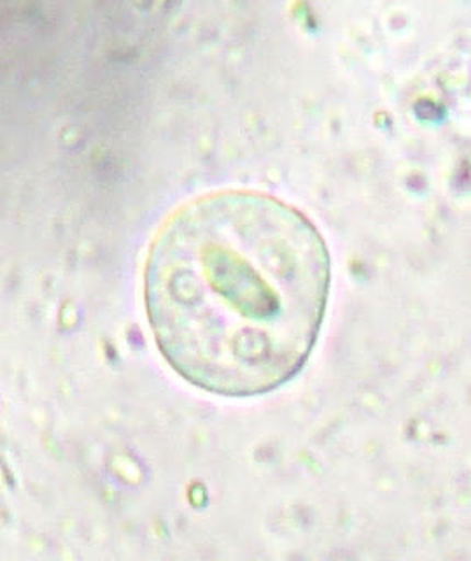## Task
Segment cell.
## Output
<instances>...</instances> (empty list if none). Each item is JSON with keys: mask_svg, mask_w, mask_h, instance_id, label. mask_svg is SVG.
<instances>
[{"mask_svg": "<svg viewBox=\"0 0 471 561\" xmlns=\"http://www.w3.org/2000/svg\"><path fill=\"white\" fill-rule=\"evenodd\" d=\"M332 256L300 209L254 190L186 202L154 236L145 306L166 364L221 397H256L306 367Z\"/></svg>", "mask_w": 471, "mask_h": 561, "instance_id": "cell-1", "label": "cell"}]
</instances>
